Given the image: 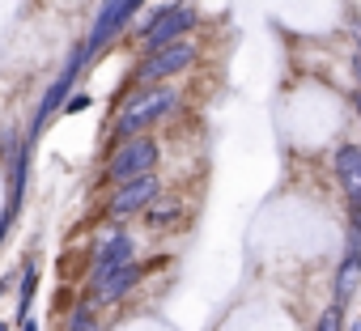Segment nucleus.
<instances>
[{
  "instance_id": "14",
  "label": "nucleus",
  "mask_w": 361,
  "mask_h": 331,
  "mask_svg": "<svg viewBox=\"0 0 361 331\" xmlns=\"http://www.w3.org/2000/svg\"><path fill=\"white\" fill-rule=\"evenodd\" d=\"M64 331H102V327H98V306H94V297H81V301L68 310Z\"/></svg>"
},
{
  "instance_id": "4",
  "label": "nucleus",
  "mask_w": 361,
  "mask_h": 331,
  "mask_svg": "<svg viewBox=\"0 0 361 331\" xmlns=\"http://www.w3.org/2000/svg\"><path fill=\"white\" fill-rule=\"evenodd\" d=\"M196 22H200V13H196V5H188V0H178V5H153V9H149V18L136 26L140 56L183 43V39L196 30Z\"/></svg>"
},
{
  "instance_id": "8",
  "label": "nucleus",
  "mask_w": 361,
  "mask_h": 331,
  "mask_svg": "<svg viewBox=\"0 0 361 331\" xmlns=\"http://www.w3.org/2000/svg\"><path fill=\"white\" fill-rule=\"evenodd\" d=\"M140 280H145L140 263H128V268H115V272H85V297H94V306H115Z\"/></svg>"
},
{
  "instance_id": "20",
  "label": "nucleus",
  "mask_w": 361,
  "mask_h": 331,
  "mask_svg": "<svg viewBox=\"0 0 361 331\" xmlns=\"http://www.w3.org/2000/svg\"><path fill=\"white\" fill-rule=\"evenodd\" d=\"M348 331H361V318H357V323H353V327H348Z\"/></svg>"
},
{
  "instance_id": "1",
  "label": "nucleus",
  "mask_w": 361,
  "mask_h": 331,
  "mask_svg": "<svg viewBox=\"0 0 361 331\" xmlns=\"http://www.w3.org/2000/svg\"><path fill=\"white\" fill-rule=\"evenodd\" d=\"M178 106H183V94H178L174 85L132 89V94L119 98V106H115L111 140H106V144H119V140H132V136H149V127L161 123V119H170Z\"/></svg>"
},
{
  "instance_id": "5",
  "label": "nucleus",
  "mask_w": 361,
  "mask_h": 331,
  "mask_svg": "<svg viewBox=\"0 0 361 331\" xmlns=\"http://www.w3.org/2000/svg\"><path fill=\"white\" fill-rule=\"evenodd\" d=\"M200 47L196 43H174V47H161V51H149L136 60L132 68V89H153V85H174L178 77H183L192 64H196Z\"/></svg>"
},
{
  "instance_id": "19",
  "label": "nucleus",
  "mask_w": 361,
  "mask_h": 331,
  "mask_svg": "<svg viewBox=\"0 0 361 331\" xmlns=\"http://www.w3.org/2000/svg\"><path fill=\"white\" fill-rule=\"evenodd\" d=\"M18 331H43V327H39V323H35V318H26V323H22V327H18Z\"/></svg>"
},
{
  "instance_id": "17",
  "label": "nucleus",
  "mask_w": 361,
  "mask_h": 331,
  "mask_svg": "<svg viewBox=\"0 0 361 331\" xmlns=\"http://www.w3.org/2000/svg\"><path fill=\"white\" fill-rule=\"evenodd\" d=\"M5 293H18V272H5V276H0V297H5Z\"/></svg>"
},
{
  "instance_id": "13",
  "label": "nucleus",
  "mask_w": 361,
  "mask_h": 331,
  "mask_svg": "<svg viewBox=\"0 0 361 331\" xmlns=\"http://www.w3.org/2000/svg\"><path fill=\"white\" fill-rule=\"evenodd\" d=\"M178 217H183V204H178V200H153V204L145 208V225H149L153 234H161V230L174 225Z\"/></svg>"
},
{
  "instance_id": "21",
  "label": "nucleus",
  "mask_w": 361,
  "mask_h": 331,
  "mask_svg": "<svg viewBox=\"0 0 361 331\" xmlns=\"http://www.w3.org/2000/svg\"><path fill=\"white\" fill-rule=\"evenodd\" d=\"M5 238H9V234H0V246H5Z\"/></svg>"
},
{
  "instance_id": "6",
  "label": "nucleus",
  "mask_w": 361,
  "mask_h": 331,
  "mask_svg": "<svg viewBox=\"0 0 361 331\" xmlns=\"http://www.w3.org/2000/svg\"><path fill=\"white\" fill-rule=\"evenodd\" d=\"M157 192H161V179L157 175H140V179H132V183H123V187L111 192V200L102 204V217L111 225H123L132 217H145V208L157 200Z\"/></svg>"
},
{
  "instance_id": "16",
  "label": "nucleus",
  "mask_w": 361,
  "mask_h": 331,
  "mask_svg": "<svg viewBox=\"0 0 361 331\" xmlns=\"http://www.w3.org/2000/svg\"><path fill=\"white\" fill-rule=\"evenodd\" d=\"M90 106H94V98H90V94H73V98L64 102V111H60V115H81V111H90Z\"/></svg>"
},
{
  "instance_id": "2",
  "label": "nucleus",
  "mask_w": 361,
  "mask_h": 331,
  "mask_svg": "<svg viewBox=\"0 0 361 331\" xmlns=\"http://www.w3.org/2000/svg\"><path fill=\"white\" fill-rule=\"evenodd\" d=\"M157 161H161V144L153 136H132V140L106 144V161L98 170V183L115 192V187L140 179V175H157Z\"/></svg>"
},
{
  "instance_id": "22",
  "label": "nucleus",
  "mask_w": 361,
  "mask_h": 331,
  "mask_svg": "<svg viewBox=\"0 0 361 331\" xmlns=\"http://www.w3.org/2000/svg\"><path fill=\"white\" fill-rule=\"evenodd\" d=\"M0 331H9V323H0Z\"/></svg>"
},
{
  "instance_id": "10",
  "label": "nucleus",
  "mask_w": 361,
  "mask_h": 331,
  "mask_svg": "<svg viewBox=\"0 0 361 331\" xmlns=\"http://www.w3.org/2000/svg\"><path fill=\"white\" fill-rule=\"evenodd\" d=\"M357 289H361V230H348V242H344V255H340L336 280H331V301L348 306Z\"/></svg>"
},
{
  "instance_id": "12",
  "label": "nucleus",
  "mask_w": 361,
  "mask_h": 331,
  "mask_svg": "<svg viewBox=\"0 0 361 331\" xmlns=\"http://www.w3.org/2000/svg\"><path fill=\"white\" fill-rule=\"evenodd\" d=\"M35 293H39V259L26 255L22 268H18V314H13V327H22L30 318V306H35Z\"/></svg>"
},
{
  "instance_id": "9",
  "label": "nucleus",
  "mask_w": 361,
  "mask_h": 331,
  "mask_svg": "<svg viewBox=\"0 0 361 331\" xmlns=\"http://www.w3.org/2000/svg\"><path fill=\"white\" fill-rule=\"evenodd\" d=\"M331 175H336V183H340V192L348 200V213H361V144H353V140L336 144Z\"/></svg>"
},
{
  "instance_id": "7",
  "label": "nucleus",
  "mask_w": 361,
  "mask_h": 331,
  "mask_svg": "<svg viewBox=\"0 0 361 331\" xmlns=\"http://www.w3.org/2000/svg\"><path fill=\"white\" fill-rule=\"evenodd\" d=\"M136 18L128 13V5L123 0H102L98 5V13H94V26H90V35L81 39V47H85V60H98L128 26H132Z\"/></svg>"
},
{
  "instance_id": "18",
  "label": "nucleus",
  "mask_w": 361,
  "mask_h": 331,
  "mask_svg": "<svg viewBox=\"0 0 361 331\" xmlns=\"http://www.w3.org/2000/svg\"><path fill=\"white\" fill-rule=\"evenodd\" d=\"M353 106H357V119H361V56H357V94H353Z\"/></svg>"
},
{
  "instance_id": "15",
  "label": "nucleus",
  "mask_w": 361,
  "mask_h": 331,
  "mask_svg": "<svg viewBox=\"0 0 361 331\" xmlns=\"http://www.w3.org/2000/svg\"><path fill=\"white\" fill-rule=\"evenodd\" d=\"M314 331H344V306H323V314L314 318Z\"/></svg>"
},
{
  "instance_id": "11",
  "label": "nucleus",
  "mask_w": 361,
  "mask_h": 331,
  "mask_svg": "<svg viewBox=\"0 0 361 331\" xmlns=\"http://www.w3.org/2000/svg\"><path fill=\"white\" fill-rule=\"evenodd\" d=\"M128 263H136V238H132L123 225H115V230L94 246L90 272H115V268H128Z\"/></svg>"
},
{
  "instance_id": "3",
  "label": "nucleus",
  "mask_w": 361,
  "mask_h": 331,
  "mask_svg": "<svg viewBox=\"0 0 361 331\" xmlns=\"http://www.w3.org/2000/svg\"><path fill=\"white\" fill-rule=\"evenodd\" d=\"M85 64H90V60H85V47L77 43V47H73V56H68V64L51 77V85H47V89H43V98H39V106L30 111V123H26V132H22V140H26V144H39V136L47 132V123H51V119L64 111V102L77 94V81H81Z\"/></svg>"
}]
</instances>
